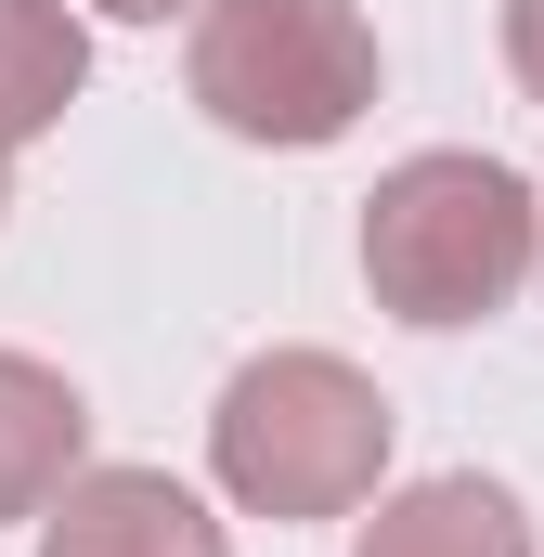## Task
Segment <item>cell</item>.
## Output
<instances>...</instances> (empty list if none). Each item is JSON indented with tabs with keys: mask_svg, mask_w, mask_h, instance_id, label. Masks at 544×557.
<instances>
[{
	"mask_svg": "<svg viewBox=\"0 0 544 557\" xmlns=\"http://www.w3.org/2000/svg\"><path fill=\"white\" fill-rule=\"evenodd\" d=\"M350 557H532V506L506 493V480H480V467H454V480H403L376 519H363V545Z\"/></svg>",
	"mask_w": 544,
	"mask_h": 557,
	"instance_id": "8992f818",
	"label": "cell"
},
{
	"mask_svg": "<svg viewBox=\"0 0 544 557\" xmlns=\"http://www.w3.org/2000/svg\"><path fill=\"white\" fill-rule=\"evenodd\" d=\"M506 78L532 91V117H544V0H506Z\"/></svg>",
	"mask_w": 544,
	"mask_h": 557,
	"instance_id": "ba28073f",
	"label": "cell"
},
{
	"mask_svg": "<svg viewBox=\"0 0 544 557\" xmlns=\"http://www.w3.org/2000/svg\"><path fill=\"white\" fill-rule=\"evenodd\" d=\"M376 78L390 65L363 0H195V39H182V91L234 143H285V156L363 131Z\"/></svg>",
	"mask_w": 544,
	"mask_h": 557,
	"instance_id": "3957f363",
	"label": "cell"
},
{
	"mask_svg": "<svg viewBox=\"0 0 544 557\" xmlns=\"http://www.w3.org/2000/svg\"><path fill=\"white\" fill-rule=\"evenodd\" d=\"M78 91H91V26L65 0H0V156L39 143Z\"/></svg>",
	"mask_w": 544,
	"mask_h": 557,
	"instance_id": "52a82bcc",
	"label": "cell"
},
{
	"mask_svg": "<svg viewBox=\"0 0 544 557\" xmlns=\"http://www.w3.org/2000/svg\"><path fill=\"white\" fill-rule=\"evenodd\" d=\"M0 208H13V156H0Z\"/></svg>",
	"mask_w": 544,
	"mask_h": 557,
	"instance_id": "30bf717a",
	"label": "cell"
},
{
	"mask_svg": "<svg viewBox=\"0 0 544 557\" xmlns=\"http://www.w3.org/2000/svg\"><path fill=\"white\" fill-rule=\"evenodd\" d=\"M208 467L247 519H350L390 480V403L337 350H260L208 403Z\"/></svg>",
	"mask_w": 544,
	"mask_h": 557,
	"instance_id": "7a4b0ae2",
	"label": "cell"
},
{
	"mask_svg": "<svg viewBox=\"0 0 544 557\" xmlns=\"http://www.w3.org/2000/svg\"><path fill=\"white\" fill-rule=\"evenodd\" d=\"M91 13H118V26H169V13H195V0H91Z\"/></svg>",
	"mask_w": 544,
	"mask_h": 557,
	"instance_id": "9c48e42d",
	"label": "cell"
},
{
	"mask_svg": "<svg viewBox=\"0 0 544 557\" xmlns=\"http://www.w3.org/2000/svg\"><path fill=\"white\" fill-rule=\"evenodd\" d=\"M78 467H91V403L39 350H0V519H39Z\"/></svg>",
	"mask_w": 544,
	"mask_h": 557,
	"instance_id": "5b68a950",
	"label": "cell"
},
{
	"mask_svg": "<svg viewBox=\"0 0 544 557\" xmlns=\"http://www.w3.org/2000/svg\"><path fill=\"white\" fill-rule=\"evenodd\" d=\"M39 557H234L169 467H78L39 506Z\"/></svg>",
	"mask_w": 544,
	"mask_h": 557,
	"instance_id": "277c9868",
	"label": "cell"
},
{
	"mask_svg": "<svg viewBox=\"0 0 544 557\" xmlns=\"http://www.w3.org/2000/svg\"><path fill=\"white\" fill-rule=\"evenodd\" d=\"M532 260H544V195L506 156L428 143L403 169H376V195H363V285H376V311H403L428 337L519 311Z\"/></svg>",
	"mask_w": 544,
	"mask_h": 557,
	"instance_id": "6da1fadb",
	"label": "cell"
}]
</instances>
